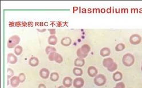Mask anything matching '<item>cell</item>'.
Segmentation results:
<instances>
[{
  "instance_id": "cell-5",
  "label": "cell",
  "mask_w": 142,
  "mask_h": 88,
  "mask_svg": "<svg viewBox=\"0 0 142 88\" xmlns=\"http://www.w3.org/2000/svg\"><path fill=\"white\" fill-rule=\"evenodd\" d=\"M84 85V81L81 77L76 78L73 82V85L75 88H81Z\"/></svg>"
},
{
  "instance_id": "cell-34",
  "label": "cell",
  "mask_w": 142,
  "mask_h": 88,
  "mask_svg": "<svg viewBox=\"0 0 142 88\" xmlns=\"http://www.w3.org/2000/svg\"></svg>"
},
{
  "instance_id": "cell-7",
  "label": "cell",
  "mask_w": 142,
  "mask_h": 88,
  "mask_svg": "<svg viewBox=\"0 0 142 88\" xmlns=\"http://www.w3.org/2000/svg\"><path fill=\"white\" fill-rule=\"evenodd\" d=\"M40 76L43 79H48L50 76V72L46 68H42L40 71Z\"/></svg>"
},
{
  "instance_id": "cell-4",
  "label": "cell",
  "mask_w": 142,
  "mask_h": 88,
  "mask_svg": "<svg viewBox=\"0 0 142 88\" xmlns=\"http://www.w3.org/2000/svg\"><path fill=\"white\" fill-rule=\"evenodd\" d=\"M107 79L105 76L103 74H99L95 77L94 79V82L95 85L99 86H103L106 83Z\"/></svg>"
},
{
  "instance_id": "cell-1",
  "label": "cell",
  "mask_w": 142,
  "mask_h": 88,
  "mask_svg": "<svg viewBox=\"0 0 142 88\" xmlns=\"http://www.w3.org/2000/svg\"><path fill=\"white\" fill-rule=\"evenodd\" d=\"M90 50L91 48L89 45H87V44L83 45L80 48L78 49L77 50V55L79 57V59H84L87 56L88 54L90 51Z\"/></svg>"
},
{
  "instance_id": "cell-29",
  "label": "cell",
  "mask_w": 142,
  "mask_h": 88,
  "mask_svg": "<svg viewBox=\"0 0 142 88\" xmlns=\"http://www.w3.org/2000/svg\"><path fill=\"white\" fill-rule=\"evenodd\" d=\"M114 88H125V85L123 82H119L117 84L115 87Z\"/></svg>"
},
{
  "instance_id": "cell-23",
  "label": "cell",
  "mask_w": 142,
  "mask_h": 88,
  "mask_svg": "<svg viewBox=\"0 0 142 88\" xmlns=\"http://www.w3.org/2000/svg\"><path fill=\"white\" fill-rule=\"evenodd\" d=\"M54 61H56L57 63H58V64H61L62 61H63V58H62V55L56 53Z\"/></svg>"
},
{
  "instance_id": "cell-30",
  "label": "cell",
  "mask_w": 142,
  "mask_h": 88,
  "mask_svg": "<svg viewBox=\"0 0 142 88\" xmlns=\"http://www.w3.org/2000/svg\"><path fill=\"white\" fill-rule=\"evenodd\" d=\"M48 30L49 31L50 35H54L56 34V32L55 29H48Z\"/></svg>"
},
{
  "instance_id": "cell-16",
  "label": "cell",
  "mask_w": 142,
  "mask_h": 88,
  "mask_svg": "<svg viewBox=\"0 0 142 88\" xmlns=\"http://www.w3.org/2000/svg\"><path fill=\"white\" fill-rule=\"evenodd\" d=\"M74 64H75V65L76 66V67H77V68L82 67L84 65V64H85V61H84V59H79V58H77V59H75Z\"/></svg>"
},
{
  "instance_id": "cell-15",
  "label": "cell",
  "mask_w": 142,
  "mask_h": 88,
  "mask_svg": "<svg viewBox=\"0 0 142 88\" xmlns=\"http://www.w3.org/2000/svg\"><path fill=\"white\" fill-rule=\"evenodd\" d=\"M114 63V60L112 59L110 57L106 58V59H104L103 61V64L105 68H108V67L110 66L112 64Z\"/></svg>"
},
{
  "instance_id": "cell-14",
  "label": "cell",
  "mask_w": 142,
  "mask_h": 88,
  "mask_svg": "<svg viewBox=\"0 0 142 88\" xmlns=\"http://www.w3.org/2000/svg\"><path fill=\"white\" fill-rule=\"evenodd\" d=\"M48 42L50 46L56 45L57 42V38L56 36L55 35H50L48 38Z\"/></svg>"
},
{
  "instance_id": "cell-26",
  "label": "cell",
  "mask_w": 142,
  "mask_h": 88,
  "mask_svg": "<svg viewBox=\"0 0 142 88\" xmlns=\"http://www.w3.org/2000/svg\"><path fill=\"white\" fill-rule=\"evenodd\" d=\"M7 74H8V79L12 78L14 76V71L11 68H8L7 69Z\"/></svg>"
},
{
  "instance_id": "cell-20",
  "label": "cell",
  "mask_w": 142,
  "mask_h": 88,
  "mask_svg": "<svg viewBox=\"0 0 142 88\" xmlns=\"http://www.w3.org/2000/svg\"><path fill=\"white\" fill-rule=\"evenodd\" d=\"M50 79L53 82H56L59 79V75L56 72H53L50 75Z\"/></svg>"
},
{
  "instance_id": "cell-19",
  "label": "cell",
  "mask_w": 142,
  "mask_h": 88,
  "mask_svg": "<svg viewBox=\"0 0 142 88\" xmlns=\"http://www.w3.org/2000/svg\"><path fill=\"white\" fill-rule=\"evenodd\" d=\"M23 48H22V46H20V45H17V46L14 48V53H15V55H17V56L21 55V54H22V53H23Z\"/></svg>"
},
{
  "instance_id": "cell-21",
  "label": "cell",
  "mask_w": 142,
  "mask_h": 88,
  "mask_svg": "<svg viewBox=\"0 0 142 88\" xmlns=\"http://www.w3.org/2000/svg\"><path fill=\"white\" fill-rule=\"evenodd\" d=\"M73 73L76 76H81L83 75V70L81 68L76 67L73 69Z\"/></svg>"
},
{
  "instance_id": "cell-3",
  "label": "cell",
  "mask_w": 142,
  "mask_h": 88,
  "mask_svg": "<svg viewBox=\"0 0 142 88\" xmlns=\"http://www.w3.org/2000/svg\"><path fill=\"white\" fill-rule=\"evenodd\" d=\"M122 61H123V64L126 66H131L134 64L135 59L132 54L127 53L124 55Z\"/></svg>"
},
{
  "instance_id": "cell-33",
  "label": "cell",
  "mask_w": 142,
  "mask_h": 88,
  "mask_svg": "<svg viewBox=\"0 0 142 88\" xmlns=\"http://www.w3.org/2000/svg\"><path fill=\"white\" fill-rule=\"evenodd\" d=\"M57 88H66V87H65L64 86H60Z\"/></svg>"
},
{
  "instance_id": "cell-17",
  "label": "cell",
  "mask_w": 142,
  "mask_h": 88,
  "mask_svg": "<svg viewBox=\"0 0 142 88\" xmlns=\"http://www.w3.org/2000/svg\"><path fill=\"white\" fill-rule=\"evenodd\" d=\"M111 53V50L108 48H103L100 50V55L103 57H107Z\"/></svg>"
},
{
  "instance_id": "cell-27",
  "label": "cell",
  "mask_w": 142,
  "mask_h": 88,
  "mask_svg": "<svg viewBox=\"0 0 142 88\" xmlns=\"http://www.w3.org/2000/svg\"><path fill=\"white\" fill-rule=\"evenodd\" d=\"M18 77H19V82H21V83H23V82H24V81H25L26 76H25V74L24 73H20L19 75V76H18Z\"/></svg>"
},
{
  "instance_id": "cell-28",
  "label": "cell",
  "mask_w": 142,
  "mask_h": 88,
  "mask_svg": "<svg viewBox=\"0 0 142 88\" xmlns=\"http://www.w3.org/2000/svg\"><path fill=\"white\" fill-rule=\"evenodd\" d=\"M56 54V52H53L49 54V56H48V59H49V61H54L55 60Z\"/></svg>"
},
{
  "instance_id": "cell-32",
  "label": "cell",
  "mask_w": 142,
  "mask_h": 88,
  "mask_svg": "<svg viewBox=\"0 0 142 88\" xmlns=\"http://www.w3.org/2000/svg\"><path fill=\"white\" fill-rule=\"evenodd\" d=\"M37 30L38 31V32H42V33H43V32H45V31L46 30V29H37Z\"/></svg>"
},
{
  "instance_id": "cell-31",
  "label": "cell",
  "mask_w": 142,
  "mask_h": 88,
  "mask_svg": "<svg viewBox=\"0 0 142 88\" xmlns=\"http://www.w3.org/2000/svg\"><path fill=\"white\" fill-rule=\"evenodd\" d=\"M38 88H46V87L44 84H40L38 85Z\"/></svg>"
},
{
  "instance_id": "cell-8",
  "label": "cell",
  "mask_w": 142,
  "mask_h": 88,
  "mask_svg": "<svg viewBox=\"0 0 142 88\" xmlns=\"http://www.w3.org/2000/svg\"><path fill=\"white\" fill-rule=\"evenodd\" d=\"M87 72H88V75L91 77H96L97 76V70L95 67L94 66H89L88 69V70H87Z\"/></svg>"
},
{
  "instance_id": "cell-11",
  "label": "cell",
  "mask_w": 142,
  "mask_h": 88,
  "mask_svg": "<svg viewBox=\"0 0 142 88\" xmlns=\"http://www.w3.org/2000/svg\"><path fill=\"white\" fill-rule=\"evenodd\" d=\"M140 37L138 35L135 34V35H132V36H131L130 39V41L132 44H134V45H136V44H138L139 43V42L140 41Z\"/></svg>"
},
{
  "instance_id": "cell-9",
  "label": "cell",
  "mask_w": 142,
  "mask_h": 88,
  "mask_svg": "<svg viewBox=\"0 0 142 88\" xmlns=\"http://www.w3.org/2000/svg\"><path fill=\"white\" fill-rule=\"evenodd\" d=\"M19 83H20V82H19L18 76H13L12 78L10 79V85L12 87H17L19 85Z\"/></svg>"
},
{
  "instance_id": "cell-6",
  "label": "cell",
  "mask_w": 142,
  "mask_h": 88,
  "mask_svg": "<svg viewBox=\"0 0 142 88\" xmlns=\"http://www.w3.org/2000/svg\"><path fill=\"white\" fill-rule=\"evenodd\" d=\"M8 62L10 64H15L17 62L18 59L13 53H9L7 56Z\"/></svg>"
},
{
  "instance_id": "cell-10",
  "label": "cell",
  "mask_w": 142,
  "mask_h": 88,
  "mask_svg": "<svg viewBox=\"0 0 142 88\" xmlns=\"http://www.w3.org/2000/svg\"><path fill=\"white\" fill-rule=\"evenodd\" d=\"M73 80L71 77H66L64 78L63 80V85L66 88H69L71 87L72 85Z\"/></svg>"
},
{
  "instance_id": "cell-12",
  "label": "cell",
  "mask_w": 142,
  "mask_h": 88,
  "mask_svg": "<svg viewBox=\"0 0 142 88\" xmlns=\"http://www.w3.org/2000/svg\"><path fill=\"white\" fill-rule=\"evenodd\" d=\"M61 44L64 46H69L72 44L71 38L69 37H64V38H62L61 41Z\"/></svg>"
},
{
  "instance_id": "cell-25",
  "label": "cell",
  "mask_w": 142,
  "mask_h": 88,
  "mask_svg": "<svg viewBox=\"0 0 142 88\" xmlns=\"http://www.w3.org/2000/svg\"><path fill=\"white\" fill-rule=\"evenodd\" d=\"M117 68H118V65H117V64L116 63L114 62L107 69L109 72H114L115 70H116L117 69Z\"/></svg>"
},
{
  "instance_id": "cell-13",
  "label": "cell",
  "mask_w": 142,
  "mask_h": 88,
  "mask_svg": "<svg viewBox=\"0 0 142 88\" xmlns=\"http://www.w3.org/2000/svg\"><path fill=\"white\" fill-rule=\"evenodd\" d=\"M29 64L32 67H36L39 64V59L36 57H32L29 60Z\"/></svg>"
},
{
  "instance_id": "cell-18",
  "label": "cell",
  "mask_w": 142,
  "mask_h": 88,
  "mask_svg": "<svg viewBox=\"0 0 142 88\" xmlns=\"http://www.w3.org/2000/svg\"><path fill=\"white\" fill-rule=\"evenodd\" d=\"M123 76L121 72H116L113 74V79L115 81H119L122 79Z\"/></svg>"
},
{
  "instance_id": "cell-24",
  "label": "cell",
  "mask_w": 142,
  "mask_h": 88,
  "mask_svg": "<svg viewBox=\"0 0 142 88\" xmlns=\"http://www.w3.org/2000/svg\"><path fill=\"white\" fill-rule=\"evenodd\" d=\"M125 49V45L123 44H119L116 46L115 49L117 51H120Z\"/></svg>"
},
{
  "instance_id": "cell-22",
  "label": "cell",
  "mask_w": 142,
  "mask_h": 88,
  "mask_svg": "<svg viewBox=\"0 0 142 88\" xmlns=\"http://www.w3.org/2000/svg\"><path fill=\"white\" fill-rule=\"evenodd\" d=\"M56 52V49L52 46H48L45 48V53L47 54H49L51 53Z\"/></svg>"
},
{
  "instance_id": "cell-2",
  "label": "cell",
  "mask_w": 142,
  "mask_h": 88,
  "mask_svg": "<svg viewBox=\"0 0 142 88\" xmlns=\"http://www.w3.org/2000/svg\"><path fill=\"white\" fill-rule=\"evenodd\" d=\"M20 37L17 35H14L9 38L7 42V46L8 48L12 49L17 46L20 42Z\"/></svg>"
}]
</instances>
